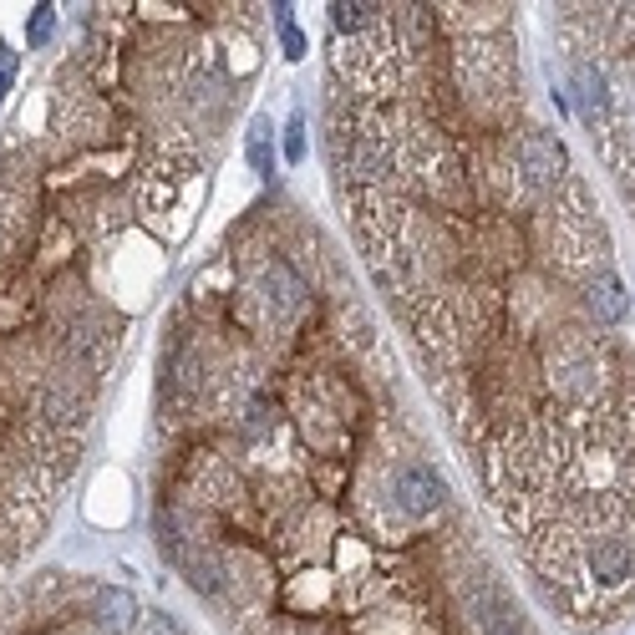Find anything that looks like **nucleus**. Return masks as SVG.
Segmentation results:
<instances>
[{
	"label": "nucleus",
	"instance_id": "1",
	"mask_svg": "<svg viewBox=\"0 0 635 635\" xmlns=\"http://www.w3.org/2000/svg\"><path fill=\"white\" fill-rule=\"evenodd\" d=\"M386 488H392V503L402 508V519H412V523L438 519L442 503H448L442 473L432 463H422V458H402V463L386 467Z\"/></svg>",
	"mask_w": 635,
	"mask_h": 635
},
{
	"label": "nucleus",
	"instance_id": "2",
	"mask_svg": "<svg viewBox=\"0 0 635 635\" xmlns=\"http://www.w3.org/2000/svg\"><path fill=\"white\" fill-rule=\"evenodd\" d=\"M513 158H519V173H523V184L534 188V194H559L565 188V178L575 168H569V153H565V142L554 138L549 127H523L519 138H513Z\"/></svg>",
	"mask_w": 635,
	"mask_h": 635
},
{
	"label": "nucleus",
	"instance_id": "3",
	"mask_svg": "<svg viewBox=\"0 0 635 635\" xmlns=\"http://www.w3.org/2000/svg\"><path fill=\"white\" fill-rule=\"evenodd\" d=\"M625 311H630V295H625V285L615 269H600L590 285H585V315H590L600 331H615V325L625 321Z\"/></svg>",
	"mask_w": 635,
	"mask_h": 635
},
{
	"label": "nucleus",
	"instance_id": "4",
	"mask_svg": "<svg viewBox=\"0 0 635 635\" xmlns=\"http://www.w3.org/2000/svg\"><path fill=\"white\" fill-rule=\"evenodd\" d=\"M97 615L113 635H127L132 621H138V605H132V594H122V590H102L97 594Z\"/></svg>",
	"mask_w": 635,
	"mask_h": 635
},
{
	"label": "nucleus",
	"instance_id": "5",
	"mask_svg": "<svg viewBox=\"0 0 635 635\" xmlns=\"http://www.w3.org/2000/svg\"><path fill=\"white\" fill-rule=\"evenodd\" d=\"M331 21H336V31L361 36V31H371L381 21V5H331Z\"/></svg>",
	"mask_w": 635,
	"mask_h": 635
},
{
	"label": "nucleus",
	"instance_id": "6",
	"mask_svg": "<svg viewBox=\"0 0 635 635\" xmlns=\"http://www.w3.org/2000/svg\"><path fill=\"white\" fill-rule=\"evenodd\" d=\"M51 26H57V5H36L26 26V46H46L51 41Z\"/></svg>",
	"mask_w": 635,
	"mask_h": 635
},
{
	"label": "nucleus",
	"instance_id": "7",
	"mask_svg": "<svg viewBox=\"0 0 635 635\" xmlns=\"http://www.w3.org/2000/svg\"><path fill=\"white\" fill-rule=\"evenodd\" d=\"M265 132H269V122H254V132H249V163L259 173H269V153H265Z\"/></svg>",
	"mask_w": 635,
	"mask_h": 635
},
{
	"label": "nucleus",
	"instance_id": "8",
	"mask_svg": "<svg viewBox=\"0 0 635 635\" xmlns=\"http://www.w3.org/2000/svg\"><path fill=\"white\" fill-rule=\"evenodd\" d=\"M285 158H290V163H300V158H305V122H290V132H285Z\"/></svg>",
	"mask_w": 635,
	"mask_h": 635
},
{
	"label": "nucleus",
	"instance_id": "9",
	"mask_svg": "<svg viewBox=\"0 0 635 635\" xmlns=\"http://www.w3.org/2000/svg\"><path fill=\"white\" fill-rule=\"evenodd\" d=\"M11 82H15V51H11V46H0V102H5Z\"/></svg>",
	"mask_w": 635,
	"mask_h": 635
},
{
	"label": "nucleus",
	"instance_id": "10",
	"mask_svg": "<svg viewBox=\"0 0 635 635\" xmlns=\"http://www.w3.org/2000/svg\"><path fill=\"white\" fill-rule=\"evenodd\" d=\"M285 51H290V57H305V36H300L295 26H285Z\"/></svg>",
	"mask_w": 635,
	"mask_h": 635
},
{
	"label": "nucleus",
	"instance_id": "11",
	"mask_svg": "<svg viewBox=\"0 0 635 635\" xmlns=\"http://www.w3.org/2000/svg\"><path fill=\"white\" fill-rule=\"evenodd\" d=\"M630 127H635V113H630Z\"/></svg>",
	"mask_w": 635,
	"mask_h": 635
}]
</instances>
